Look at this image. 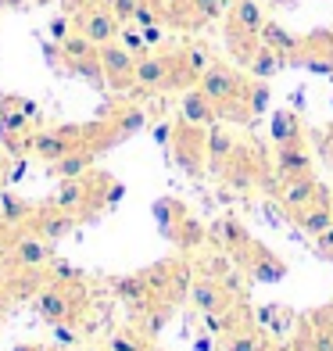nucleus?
I'll return each instance as SVG.
<instances>
[{
  "label": "nucleus",
  "mask_w": 333,
  "mask_h": 351,
  "mask_svg": "<svg viewBox=\"0 0 333 351\" xmlns=\"http://www.w3.org/2000/svg\"><path fill=\"white\" fill-rule=\"evenodd\" d=\"M33 301H36V312L43 323L58 326V323H75L83 315L86 291H83V280H51Z\"/></svg>",
  "instance_id": "f257e3e1"
},
{
  "label": "nucleus",
  "mask_w": 333,
  "mask_h": 351,
  "mask_svg": "<svg viewBox=\"0 0 333 351\" xmlns=\"http://www.w3.org/2000/svg\"><path fill=\"white\" fill-rule=\"evenodd\" d=\"M265 25V11H262V0H233L230 11H226V43L230 51L236 54V61L251 58V51L262 43L258 33Z\"/></svg>",
  "instance_id": "f03ea898"
},
{
  "label": "nucleus",
  "mask_w": 333,
  "mask_h": 351,
  "mask_svg": "<svg viewBox=\"0 0 333 351\" xmlns=\"http://www.w3.org/2000/svg\"><path fill=\"white\" fill-rule=\"evenodd\" d=\"M169 154L190 180H201V176L208 172V125H194V122L180 119L172 125Z\"/></svg>",
  "instance_id": "7ed1b4c3"
},
{
  "label": "nucleus",
  "mask_w": 333,
  "mask_h": 351,
  "mask_svg": "<svg viewBox=\"0 0 333 351\" xmlns=\"http://www.w3.org/2000/svg\"><path fill=\"white\" fill-rule=\"evenodd\" d=\"M230 258L236 262V269H241L247 280H255V283H283L291 276V265L283 262L276 251H269L265 244H258L255 237H247Z\"/></svg>",
  "instance_id": "20e7f679"
},
{
  "label": "nucleus",
  "mask_w": 333,
  "mask_h": 351,
  "mask_svg": "<svg viewBox=\"0 0 333 351\" xmlns=\"http://www.w3.org/2000/svg\"><path fill=\"white\" fill-rule=\"evenodd\" d=\"M265 158L258 147H251V143H236V151L226 158V165L219 169V183L236 190V194H247V190H255L265 176Z\"/></svg>",
  "instance_id": "39448f33"
},
{
  "label": "nucleus",
  "mask_w": 333,
  "mask_h": 351,
  "mask_svg": "<svg viewBox=\"0 0 333 351\" xmlns=\"http://www.w3.org/2000/svg\"><path fill=\"white\" fill-rule=\"evenodd\" d=\"M83 143H86V125H54V130H40L29 136V151H33V158L51 165L69 151L83 147Z\"/></svg>",
  "instance_id": "423d86ee"
},
{
  "label": "nucleus",
  "mask_w": 333,
  "mask_h": 351,
  "mask_svg": "<svg viewBox=\"0 0 333 351\" xmlns=\"http://www.w3.org/2000/svg\"><path fill=\"white\" fill-rule=\"evenodd\" d=\"M97 58H101V69H104V83L111 90H136V79H133V69H136V54L125 51L119 40L111 43H101L97 47Z\"/></svg>",
  "instance_id": "0eeeda50"
},
{
  "label": "nucleus",
  "mask_w": 333,
  "mask_h": 351,
  "mask_svg": "<svg viewBox=\"0 0 333 351\" xmlns=\"http://www.w3.org/2000/svg\"><path fill=\"white\" fill-rule=\"evenodd\" d=\"M144 276L151 283V291L162 298V301H183L190 294V269L183 262H158V265H147Z\"/></svg>",
  "instance_id": "6e6552de"
},
{
  "label": "nucleus",
  "mask_w": 333,
  "mask_h": 351,
  "mask_svg": "<svg viewBox=\"0 0 333 351\" xmlns=\"http://www.w3.org/2000/svg\"><path fill=\"white\" fill-rule=\"evenodd\" d=\"M4 258H8L11 269H47V265L54 262V251H51V244H47V241H40L36 233L22 230V233H14L11 241H8Z\"/></svg>",
  "instance_id": "1a4fd4ad"
},
{
  "label": "nucleus",
  "mask_w": 333,
  "mask_h": 351,
  "mask_svg": "<svg viewBox=\"0 0 333 351\" xmlns=\"http://www.w3.org/2000/svg\"><path fill=\"white\" fill-rule=\"evenodd\" d=\"M75 29L83 33L90 43H111V40H119V29H122V22L115 19V11H111L104 0L101 4H90V8H83L79 11V19H75Z\"/></svg>",
  "instance_id": "9d476101"
},
{
  "label": "nucleus",
  "mask_w": 333,
  "mask_h": 351,
  "mask_svg": "<svg viewBox=\"0 0 333 351\" xmlns=\"http://www.w3.org/2000/svg\"><path fill=\"white\" fill-rule=\"evenodd\" d=\"M291 65H301V69H308V72L333 75V33L319 29V33H312L308 40H301L297 54L291 58Z\"/></svg>",
  "instance_id": "9b49d317"
},
{
  "label": "nucleus",
  "mask_w": 333,
  "mask_h": 351,
  "mask_svg": "<svg viewBox=\"0 0 333 351\" xmlns=\"http://www.w3.org/2000/svg\"><path fill=\"white\" fill-rule=\"evenodd\" d=\"M75 226H79V215L61 212V208H54V204H47L43 212L36 208V212H33V219L25 222V230H29V233H36L40 241H47V244L65 241V237H69Z\"/></svg>",
  "instance_id": "f8f14e48"
},
{
  "label": "nucleus",
  "mask_w": 333,
  "mask_h": 351,
  "mask_svg": "<svg viewBox=\"0 0 333 351\" xmlns=\"http://www.w3.org/2000/svg\"><path fill=\"white\" fill-rule=\"evenodd\" d=\"M136 90L140 93H165L169 90V79H172V54H140L136 58Z\"/></svg>",
  "instance_id": "ddd939ff"
},
{
  "label": "nucleus",
  "mask_w": 333,
  "mask_h": 351,
  "mask_svg": "<svg viewBox=\"0 0 333 351\" xmlns=\"http://www.w3.org/2000/svg\"><path fill=\"white\" fill-rule=\"evenodd\" d=\"M186 301H190V305H194L201 315H208V312L230 308V305H233V291L226 287V280H219V276H197L194 283H190Z\"/></svg>",
  "instance_id": "4468645a"
},
{
  "label": "nucleus",
  "mask_w": 333,
  "mask_h": 351,
  "mask_svg": "<svg viewBox=\"0 0 333 351\" xmlns=\"http://www.w3.org/2000/svg\"><path fill=\"white\" fill-rule=\"evenodd\" d=\"M111 283V294H115L125 308H130L133 315H140L144 308H151L154 301H158V294L151 291V283H147V276L144 273H130V276H111L108 280Z\"/></svg>",
  "instance_id": "2eb2a0df"
},
{
  "label": "nucleus",
  "mask_w": 333,
  "mask_h": 351,
  "mask_svg": "<svg viewBox=\"0 0 333 351\" xmlns=\"http://www.w3.org/2000/svg\"><path fill=\"white\" fill-rule=\"evenodd\" d=\"M330 197V190L315 180V176H297V180H287V183H280V204L287 208V215L301 212V208H308V204L315 201H323Z\"/></svg>",
  "instance_id": "dca6fc26"
},
{
  "label": "nucleus",
  "mask_w": 333,
  "mask_h": 351,
  "mask_svg": "<svg viewBox=\"0 0 333 351\" xmlns=\"http://www.w3.org/2000/svg\"><path fill=\"white\" fill-rule=\"evenodd\" d=\"M273 172H276V183L297 180V176H312V154L305 147V140H301V143H287V147H276Z\"/></svg>",
  "instance_id": "f3484780"
},
{
  "label": "nucleus",
  "mask_w": 333,
  "mask_h": 351,
  "mask_svg": "<svg viewBox=\"0 0 333 351\" xmlns=\"http://www.w3.org/2000/svg\"><path fill=\"white\" fill-rule=\"evenodd\" d=\"M51 283V269H11L8 280H0V291H4L11 301H29L36 298L43 287Z\"/></svg>",
  "instance_id": "a211bd4d"
},
{
  "label": "nucleus",
  "mask_w": 333,
  "mask_h": 351,
  "mask_svg": "<svg viewBox=\"0 0 333 351\" xmlns=\"http://www.w3.org/2000/svg\"><path fill=\"white\" fill-rule=\"evenodd\" d=\"M180 119L194 122V125H215L219 122V104L201 86H190V90H183V97H180Z\"/></svg>",
  "instance_id": "6ab92c4d"
},
{
  "label": "nucleus",
  "mask_w": 333,
  "mask_h": 351,
  "mask_svg": "<svg viewBox=\"0 0 333 351\" xmlns=\"http://www.w3.org/2000/svg\"><path fill=\"white\" fill-rule=\"evenodd\" d=\"M93 162H97V151L83 143V147L69 151L65 158L51 162V165H47V172H51L54 180H83V176H90V172H93Z\"/></svg>",
  "instance_id": "aec40b11"
},
{
  "label": "nucleus",
  "mask_w": 333,
  "mask_h": 351,
  "mask_svg": "<svg viewBox=\"0 0 333 351\" xmlns=\"http://www.w3.org/2000/svg\"><path fill=\"white\" fill-rule=\"evenodd\" d=\"M54 208L61 212H72L79 219H86V208H90V180L83 176V180H61L58 194H54Z\"/></svg>",
  "instance_id": "412c9836"
},
{
  "label": "nucleus",
  "mask_w": 333,
  "mask_h": 351,
  "mask_svg": "<svg viewBox=\"0 0 333 351\" xmlns=\"http://www.w3.org/2000/svg\"><path fill=\"white\" fill-rule=\"evenodd\" d=\"M269 140H273V147H287V143H301V140H305V130H301L297 111L276 108L273 115H269Z\"/></svg>",
  "instance_id": "4be33fe9"
},
{
  "label": "nucleus",
  "mask_w": 333,
  "mask_h": 351,
  "mask_svg": "<svg viewBox=\"0 0 333 351\" xmlns=\"http://www.w3.org/2000/svg\"><path fill=\"white\" fill-rule=\"evenodd\" d=\"M287 65H291V61L283 58L280 51H273V47H265V43H258L255 51H251V58L244 61V69H247L251 79H276Z\"/></svg>",
  "instance_id": "5701e85b"
},
{
  "label": "nucleus",
  "mask_w": 333,
  "mask_h": 351,
  "mask_svg": "<svg viewBox=\"0 0 333 351\" xmlns=\"http://www.w3.org/2000/svg\"><path fill=\"white\" fill-rule=\"evenodd\" d=\"M247 237H251V230L244 226L241 219H233V215H222L219 222H212V226H208V241L215 247H222L226 254H233L236 247L247 241Z\"/></svg>",
  "instance_id": "b1692460"
},
{
  "label": "nucleus",
  "mask_w": 333,
  "mask_h": 351,
  "mask_svg": "<svg viewBox=\"0 0 333 351\" xmlns=\"http://www.w3.org/2000/svg\"><path fill=\"white\" fill-rule=\"evenodd\" d=\"M291 219L297 222V230H301V233H308V237H319V233H326V230L333 226V201H330V197H323V201L308 204V208L294 212Z\"/></svg>",
  "instance_id": "393cba45"
},
{
  "label": "nucleus",
  "mask_w": 333,
  "mask_h": 351,
  "mask_svg": "<svg viewBox=\"0 0 333 351\" xmlns=\"http://www.w3.org/2000/svg\"><path fill=\"white\" fill-rule=\"evenodd\" d=\"M236 143L241 140H236L226 125H219V122L208 125V172L212 176H219V169L226 165V158L236 151Z\"/></svg>",
  "instance_id": "a878e982"
},
{
  "label": "nucleus",
  "mask_w": 333,
  "mask_h": 351,
  "mask_svg": "<svg viewBox=\"0 0 333 351\" xmlns=\"http://www.w3.org/2000/svg\"><path fill=\"white\" fill-rule=\"evenodd\" d=\"M169 244H172V247H180V251H197V247L208 244V226H204L201 219H194V215H183V219H180V226L172 230Z\"/></svg>",
  "instance_id": "bb28decb"
},
{
  "label": "nucleus",
  "mask_w": 333,
  "mask_h": 351,
  "mask_svg": "<svg viewBox=\"0 0 333 351\" xmlns=\"http://www.w3.org/2000/svg\"><path fill=\"white\" fill-rule=\"evenodd\" d=\"M305 351H333V312H319L305 323Z\"/></svg>",
  "instance_id": "cd10ccee"
},
{
  "label": "nucleus",
  "mask_w": 333,
  "mask_h": 351,
  "mask_svg": "<svg viewBox=\"0 0 333 351\" xmlns=\"http://www.w3.org/2000/svg\"><path fill=\"white\" fill-rule=\"evenodd\" d=\"M108 122H111V130H115V136H119V143H122V140L136 136L140 130H147V111L136 108V104H130V108H119L115 115H108Z\"/></svg>",
  "instance_id": "c85d7f7f"
},
{
  "label": "nucleus",
  "mask_w": 333,
  "mask_h": 351,
  "mask_svg": "<svg viewBox=\"0 0 333 351\" xmlns=\"http://www.w3.org/2000/svg\"><path fill=\"white\" fill-rule=\"evenodd\" d=\"M258 40H262L265 47H273V51H280V54L287 58V61L297 54V47H301V40L291 33L287 25H280V22H269V19H265V25H262Z\"/></svg>",
  "instance_id": "c756f323"
},
{
  "label": "nucleus",
  "mask_w": 333,
  "mask_h": 351,
  "mask_svg": "<svg viewBox=\"0 0 333 351\" xmlns=\"http://www.w3.org/2000/svg\"><path fill=\"white\" fill-rule=\"evenodd\" d=\"M183 215H190V212H186V204H183V201H176V197H162V201H154V222H158V230H162L165 241L172 237V230L180 226V219H183Z\"/></svg>",
  "instance_id": "7c9ffc66"
},
{
  "label": "nucleus",
  "mask_w": 333,
  "mask_h": 351,
  "mask_svg": "<svg viewBox=\"0 0 333 351\" xmlns=\"http://www.w3.org/2000/svg\"><path fill=\"white\" fill-rule=\"evenodd\" d=\"M269 104H273V90H269V79H251L247 90H244V108H247V115L251 122L269 115Z\"/></svg>",
  "instance_id": "2f4dec72"
},
{
  "label": "nucleus",
  "mask_w": 333,
  "mask_h": 351,
  "mask_svg": "<svg viewBox=\"0 0 333 351\" xmlns=\"http://www.w3.org/2000/svg\"><path fill=\"white\" fill-rule=\"evenodd\" d=\"M169 319H172V301H162V298H158L151 308H144V312L136 315V326L144 330L147 337H158V333L169 326Z\"/></svg>",
  "instance_id": "473e14b6"
},
{
  "label": "nucleus",
  "mask_w": 333,
  "mask_h": 351,
  "mask_svg": "<svg viewBox=\"0 0 333 351\" xmlns=\"http://www.w3.org/2000/svg\"><path fill=\"white\" fill-rule=\"evenodd\" d=\"M219 348H222V351H265L262 337H258L255 330H247V326H236V330H230V333H222Z\"/></svg>",
  "instance_id": "72a5a7b5"
},
{
  "label": "nucleus",
  "mask_w": 333,
  "mask_h": 351,
  "mask_svg": "<svg viewBox=\"0 0 333 351\" xmlns=\"http://www.w3.org/2000/svg\"><path fill=\"white\" fill-rule=\"evenodd\" d=\"M108 351H154L151 348V337L140 326H133V330H115L108 337Z\"/></svg>",
  "instance_id": "f704fd0d"
},
{
  "label": "nucleus",
  "mask_w": 333,
  "mask_h": 351,
  "mask_svg": "<svg viewBox=\"0 0 333 351\" xmlns=\"http://www.w3.org/2000/svg\"><path fill=\"white\" fill-rule=\"evenodd\" d=\"M33 204L22 201V197H14V194H0V219L8 222V226H25L29 219H33Z\"/></svg>",
  "instance_id": "c9c22d12"
},
{
  "label": "nucleus",
  "mask_w": 333,
  "mask_h": 351,
  "mask_svg": "<svg viewBox=\"0 0 333 351\" xmlns=\"http://www.w3.org/2000/svg\"><path fill=\"white\" fill-rule=\"evenodd\" d=\"M204 323H208L212 333H219V337H222V333L244 326V312L230 305V308H222V312H208V315H204Z\"/></svg>",
  "instance_id": "e433bc0d"
},
{
  "label": "nucleus",
  "mask_w": 333,
  "mask_h": 351,
  "mask_svg": "<svg viewBox=\"0 0 333 351\" xmlns=\"http://www.w3.org/2000/svg\"><path fill=\"white\" fill-rule=\"evenodd\" d=\"M230 4L233 0H190V11H194L197 25H204V22H219L230 11Z\"/></svg>",
  "instance_id": "4c0bfd02"
},
{
  "label": "nucleus",
  "mask_w": 333,
  "mask_h": 351,
  "mask_svg": "<svg viewBox=\"0 0 333 351\" xmlns=\"http://www.w3.org/2000/svg\"><path fill=\"white\" fill-rule=\"evenodd\" d=\"M180 61H183V65L190 69V72H194L197 79H201V72L204 69H208L212 65V54H208V47H201V43H194V47H183V51H180Z\"/></svg>",
  "instance_id": "58836bf2"
},
{
  "label": "nucleus",
  "mask_w": 333,
  "mask_h": 351,
  "mask_svg": "<svg viewBox=\"0 0 333 351\" xmlns=\"http://www.w3.org/2000/svg\"><path fill=\"white\" fill-rule=\"evenodd\" d=\"M119 43L125 47V51H133L136 58L151 51V47H147V40H144V33H140V25H133V22H125V25L119 29Z\"/></svg>",
  "instance_id": "ea45409f"
},
{
  "label": "nucleus",
  "mask_w": 333,
  "mask_h": 351,
  "mask_svg": "<svg viewBox=\"0 0 333 351\" xmlns=\"http://www.w3.org/2000/svg\"><path fill=\"white\" fill-rule=\"evenodd\" d=\"M154 22H162V11H158L154 0H140V8L133 11V25H154Z\"/></svg>",
  "instance_id": "a19ab883"
},
{
  "label": "nucleus",
  "mask_w": 333,
  "mask_h": 351,
  "mask_svg": "<svg viewBox=\"0 0 333 351\" xmlns=\"http://www.w3.org/2000/svg\"><path fill=\"white\" fill-rule=\"evenodd\" d=\"M108 8L115 11V19L125 25V22H133V11L140 8V0H108Z\"/></svg>",
  "instance_id": "79ce46f5"
},
{
  "label": "nucleus",
  "mask_w": 333,
  "mask_h": 351,
  "mask_svg": "<svg viewBox=\"0 0 333 351\" xmlns=\"http://www.w3.org/2000/svg\"><path fill=\"white\" fill-rule=\"evenodd\" d=\"M72 36V22H69V14H61V19L51 22V40L61 43V40H69Z\"/></svg>",
  "instance_id": "37998d69"
},
{
  "label": "nucleus",
  "mask_w": 333,
  "mask_h": 351,
  "mask_svg": "<svg viewBox=\"0 0 333 351\" xmlns=\"http://www.w3.org/2000/svg\"><path fill=\"white\" fill-rule=\"evenodd\" d=\"M47 269H51V280H79V269H72L69 262H58L54 258Z\"/></svg>",
  "instance_id": "c03bdc74"
},
{
  "label": "nucleus",
  "mask_w": 333,
  "mask_h": 351,
  "mask_svg": "<svg viewBox=\"0 0 333 351\" xmlns=\"http://www.w3.org/2000/svg\"><path fill=\"white\" fill-rule=\"evenodd\" d=\"M315 247H319V254H323V258H330V262H333V226H330L326 233H319V237H315Z\"/></svg>",
  "instance_id": "a18cd8bd"
},
{
  "label": "nucleus",
  "mask_w": 333,
  "mask_h": 351,
  "mask_svg": "<svg viewBox=\"0 0 333 351\" xmlns=\"http://www.w3.org/2000/svg\"><path fill=\"white\" fill-rule=\"evenodd\" d=\"M140 33H144L147 47H158V43L165 40V29H162V22H154V25H144V29H140Z\"/></svg>",
  "instance_id": "49530a36"
},
{
  "label": "nucleus",
  "mask_w": 333,
  "mask_h": 351,
  "mask_svg": "<svg viewBox=\"0 0 333 351\" xmlns=\"http://www.w3.org/2000/svg\"><path fill=\"white\" fill-rule=\"evenodd\" d=\"M172 125H176V122H172ZM172 125H169V122L154 125V140H158V143H165V147H169V140H172Z\"/></svg>",
  "instance_id": "de8ad7c7"
},
{
  "label": "nucleus",
  "mask_w": 333,
  "mask_h": 351,
  "mask_svg": "<svg viewBox=\"0 0 333 351\" xmlns=\"http://www.w3.org/2000/svg\"><path fill=\"white\" fill-rule=\"evenodd\" d=\"M14 351H43V348H40V344H18Z\"/></svg>",
  "instance_id": "09e8293b"
},
{
  "label": "nucleus",
  "mask_w": 333,
  "mask_h": 351,
  "mask_svg": "<svg viewBox=\"0 0 333 351\" xmlns=\"http://www.w3.org/2000/svg\"><path fill=\"white\" fill-rule=\"evenodd\" d=\"M8 172H11V169L4 165V158H0V183H4V176H8Z\"/></svg>",
  "instance_id": "8fccbe9b"
},
{
  "label": "nucleus",
  "mask_w": 333,
  "mask_h": 351,
  "mask_svg": "<svg viewBox=\"0 0 333 351\" xmlns=\"http://www.w3.org/2000/svg\"><path fill=\"white\" fill-rule=\"evenodd\" d=\"M330 136H333V130H330ZM326 151H330V162H333V140H330V147H326Z\"/></svg>",
  "instance_id": "3c124183"
},
{
  "label": "nucleus",
  "mask_w": 333,
  "mask_h": 351,
  "mask_svg": "<svg viewBox=\"0 0 333 351\" xmlns=\"http://www.w3.org/2000/svg\"><path fill=\"white\" fill-rule=\"evenodd\" d=\"M0 326H4V305H0Z\"/></svg>",
  "instance_id": "603ef678"
},
{
  "label": "nucleus",
  "mask_w": 333,
  "mask_h": 351,
  "mask_svg": "<svg viewBox=\"0 0 333 351\" xmlns=\"http://www.w3.org/2000/svg\"><path fill=\"white\" fill-rule=\"evenodd\" d=\"M33 4H54V0H33Z\"/></svg>",
  "instance_id": "864d4df0"
},
{
  "label": "nucleus",
  "mask_w": 333,
  "mask_h": 351,
  "mask_svg": "<svg viewBox=\"0 0 333 351\" xmlns=\"http://www.w3.org/2000/svg\"><path fill=\"white\" fill-rule=\"evenodd\" d=\"M104 4H108V0H104Z\"/></svg>",
  "instance_id": "5fc2aeb1"
}]
</instances>
